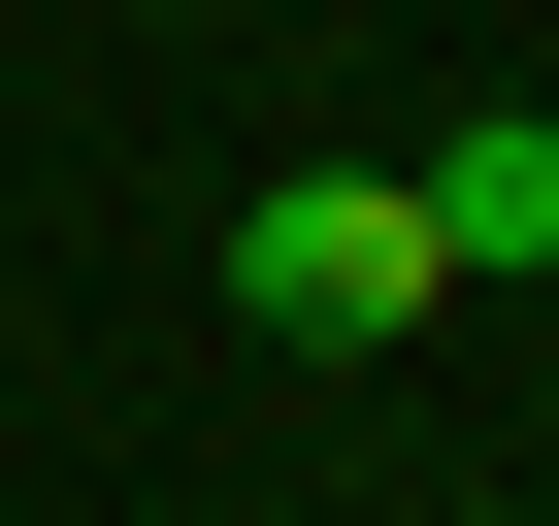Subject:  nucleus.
Masks as SVG:
<instances>
[{"label":"nucleus","instance_id":"f03ea898","mask_svg":"<svg viewBox=\"0 0 559 526\" xmlns=\"http://www.w3.org/2000/svg\"><path fill=\"white\" fill-rule=\"evenodd\" d=\"M395 198H428V263H461V297H526V263H559V99H461Z\"/></svg>","mask_w":559,"mask_h":526},{"label":"nucleus","instance_id":"f257e3e1","mask_svg":"<svg viewBox=\"0 0 559 526\" xmlns=\"http://www.w3.org/2000/svg\"><path fill=\"white\" fill-rule=\"evenodd\" d=\"M428 297H461V263H428L395 165H263V198H230V330H263V362H395Z\"/></svg>","mask_w":559,"mask_h":526}]
</instances>
